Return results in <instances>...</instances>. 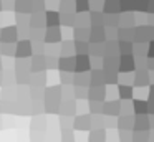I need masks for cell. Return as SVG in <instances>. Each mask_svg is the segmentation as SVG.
<instances>
[{"label":"cell","instance_id":"obj_10","mask_svg":"<svg viewBox=\"0 0 154 142\" xmlns=\"http://www.w3.org/2000/svg\"><path fill=\"white\" fill-rule=\"evenodd\" d=\"M2 83H4V78H2V73H0V84H2Z\"/></svg>","mask_w":154,"mask_h":142},{"label":"cell","instance_id":"obj_6","mask_svg":"<svg viewBox=\"0 0 154 142\" xmlns=\"http://www.w3.org/2000/svg\"><path fill=\"white\" fill-rule=\"evenodd\" d=\"M15 10V0H4V12Z\"/></svg>","mask_w":154,"mask_h":142},{"label":"cell","instance_id":"obj_1","mask_svg":"<svg viewBox=\"0 0 154 142\" xmlns=\"http://www.w3.org/2000/svg\"><path fill=\"white\" fill-rule=\"evenodd\" d=\"M18 38V28L17 26H5L0 33V41L2 43H14Z\"/></svg>","mask_w":154,"mask_h":142},{"label":"cell","instance_id":"obj_3","mask_svg":"<svg viewBox=\"0 0 154 142\" xmlns=\"http://www.w3.org/2000/svg\"><path fill=\"white\" fill-rule=\"evenodd\" d=\"M30 0H15V10L18 13H27L30 12Z\"/></svg>","mask_w":154,"mask_h":142},{"label":"cell","instance_id":"obj_8","mask_svg":"<svg viewBox=\"0 0 154 142\" xmlns=\"http://www.w3.org/2000/svg\"><path fill=\"white\" fill-rule=\"evenodd\" d=\"M0 12H4V0H0Z\"/></svg>","mask_w":154,"mask_h":142},{"label":"cell","instance_id":"obj_5","mask_svg":"<svg viewBox=\"0 0 154 142\" xmlns=\"http://www.w3.org/2000/svg\"><path fill=\"white\" fill-rule=\"evenodd\" d=\"M47 23L50 26L57 25V23H58V15H57V13H55V12H48L47 13Z\"/></svg>","mask_w":154,"mask_h":142},{"label":"cell","instance_id":"obj_2","mask_svg":"<svg viewBox=\"0 0 154 142\" xmlns=\"http://www.w3.org/2000/svg\"><path fill=\"white\" fill-rule=\"evenodd\" d=\"M30 53H32V43L28 40H20L17 45L15 56H18V58H27V56H30Z\"/></svg>","mask_w":154,"mask_h":142},{"label":"cell","instance_id":"obj_7","mask_svg":"<svg viewBox=\"0 0 154 142\" xmlns=\"http://www.w3.org/2000/svg\"><path fill=\"white\" fill-rule=\"evenodd\" d=\"M57 38H58V30H53V33H50V30H48L47 40H57Z\"/></svg>","mask_w":154,"mask_h":142},{"label":"cell","instance_id":"obj_4","mask_svg":"<svg viewBox=\"0 0 154 142\" xmlns=\"http://www.w3.org/2000/svg\"><path fill=\"white\" fill-rule=\"evenodd\" d=\"M14 43H5V45H0V53H2V55H15V53H17V48H14Z\"/></svg>","mask_w":154,"mask_h":142},{"label":"cell","instance_id":"obj_9","mask_svg":"<svg viewBox=\"0 0 154 142\" xmlns=\"http://www.w3.org/2000/svg\"><path fill=\"white\" fill-rule=\"evenodd\" d=\"M4 69V65H2V58H0V71Z\"/></svg>","mask_w":154,"mask_h":142},{"label":"cell","instance_id":"obj_11","mask_svg":"<svg viewBox=\"0 0 154 142\" xmlns=\"http://www.w3.org/2000/svg\"><path fill=\"white\" fill-rule=\"evenodd\" d=\"M0 111H2V102H0Z\"/></svg>","mask_w":154,"mask_h":142},{"label":"cell","instance_id":"obj_12","mask_svg":"<svg viewBox=\"0 0 154 142\" xmlns=\"http://www.w3.org/2000/svg\"><path fill=\"white\" fill-rule=\"evenodd\" d=\"M0 33H2V30H0Z\"/></svg>","mask_w":154,"mask_h":142}]
</instances>
